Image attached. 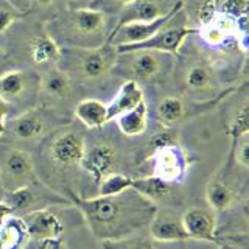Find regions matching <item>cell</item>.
I'll return each instance as SVG.
<instances>
[{"instance_id":"obj_11","label":"cell","mask_w":249,"mask_h":249,"mask_svg":"<svg viewBox=\"0 0 249 249\" xmlns=\"http://www.w3.org/2000/svg\"><path fill=\"white\" fill-rule=\"evenodd\" d=\"M150 159H153L154 176L171 184L182 181L187 171V165H189L187 154L184 153V150L179 148V145L162 148V150L150 156Z\"/></svg>"},{"instance_id":"obj_41","label":"cell","mask_w":249,"mask_h":249,"mask_svg":"<svg viewBox=\"0 0 249 249\" xmlns=\"http://www.w3.org/2000/svg\"><path fill=\"white\" fill-rule=\"evenodd\" d=\"M220 249H237V248H233V246H229V245H228V246L224 245V246H221Z\"/></svg>"},{"instance_id":"obj_39","label":"cell","mask_w":249,"mask_h":249,"mask_svg":"<svg viewBox=\"0 0 249 249\" xmlns=\"http://www.w3.org/2000/svg\"><path fill=\"white\" fill-rule=\"evenodd\" d=\"M31 8L37 6V8H50L52 5L56 3V0H30Z\"/></svg>"},{"instance_id":"obj_12","label":"cell","mask_w":249,"mask_h":249,"mask_svg":"<svg viewBox=\"0 0 249 249\" xmlns=\"http://www.w3.org/2000/svg\"><path fill=\"white\" fill-rule=\"evenodd\" d=\"M31 92L39 93V78L33 73L11 69L0 75V98L5 103H19L25 100Z\"/></svg>"},{"instance_id":"obj_15","label":"cell","mask_w":249,"mask_h":249,"mask_svg":"<svg viewBox=\"0 0 249 249\" xmlns=\"http://www.w3.org/2000/svg\"><path fill=\"white\" fill-rule=\"evenodd\" d=\"M117 163V153L107 143H97L90 148H86L80 165L86 173H89L98 185L100 181L109 173H114Z\"/></svg>"},{"instance_id":"obj_30","label":"cell","mask_w":249,"mask_h":249,"mask_svg":"<svg viewBox=\"0 0 249 249\" xmlns=\"http://www.w3.org/2000/svg\"><path fill=\"white\" fill-rule=\"evenodd\" d=\"M215 11L231 18H245L249 16V0H213Z\"/></svg>"},{"instance_id":"obj_34","label":"cell","mask_w":249,"mask_h":249,"mask_svg":"<svg viewBox=\"0 0 249 249\" xmlns=\"http://www.w3.org/2000/svg\"><path fill=\"white\" fill-rule=\"evenodd\" d=\"M23 16L20 10H18L8 0H0V35L10 28L16 20H19Z\"/></svg>"},{"instance_id":"obj_7","label":"cell","mask_w":249,"mask_h":249,"mask_svg":"<svg viewBox=\"0 0 249 249\" xmlns=\"http://www.w3.org/2000/svg\"><path fill=\"white\" fill-rule=\"evenodd\" d=\"M184 6L182 0H179V3L171 10L168 14L162 16V18L151 20V22H131V23H124V25L115 27L109 31L107 35V41L111 45L117 47H126V45H134L146 41L148 37H151L156 35L158 31L165 25V23L173 18L175 13H178L181 8Z\"/></svg>"},{"instance_id":"obj_10","label":"cell","mask_w":249,"mask_h":249,"mask_svg":"<svg viewBox=\"0 0 249 249\" xmlns=\"http://www.w3.org/2000/svg\"><path fill=\"white\" fill-rule=\"evenodd\" d=\"M148 235L162 243H178L189 240L182 224V215L170 209H156L148 224Z\"/></svg>"},{"instance_id":"obj_32","label":"cell","mask_w":249,"mask_h":249,"mask_svg":"<svg viewBox=\"0 0 249 249\" xmlns=\"http://www.w3.org/2000/svg\"><path fill=\"white\" fill-rule=\"evenodd\" d=\"M136 0H92L88 8L103 13L106 18L114 14H122L126 8H129Z\"/></svg>"},{"instance_id":"obj_14","label":"cell","mask_w":249,"mask_h":249,"mask_svg":"<svg viewBox=\"0 0 249 249\" xmlns=\"http://www.w3.org/2000/svg\"><path fill=\"white\" fill-rule=\"evenodd\" d=\"M182 224L189 240L216 241V215L210 207H192L182 213Z\"/></svg>"},{"instance_id":"obj_29","label":"cell","mask_w":249,"mask_h":249,"mask_svg":"<svg viewBox=\"0 0 249 249\" xmlns=\"http://www.w3.org/2000/svg\"><path fill=\"white\" fill-rule=\"evenodd\" d=\"M132 178L123 173H109L98 184V196H115L131 189Z\"/></svg>"},{"instance_id":"obj_16","label":"cell","mask_w":249,"mask_h":249,"mask_svg":"<svg viewBox=\"0 0 249 249\" xmlns=\"http://www.w3.org/2000/svg\"><path fill=\"white\" fill-rule=\"evenodd\" d=\"M3 202L11 209L13 215H25L28 212L39 209H49L50 204H62L59 201H53L52 196L36 192L33 184L20 187L13 192H3Z\"/></svg>"},{"instance_id":"obj_27","label":"cell","mask_w":249,"mask_h":249,"mask_svg":"<svg viewBox=\"0 0 249 249\" xmlns=\"http://www.w3.org/2000/svg\"><path fill=\"white\" fill-rule=\"evenodd\" d=\"M27 240V231L20 216H10L0 226V249H20Z\"/></svg>"},{"instance_id":"obj_35","label":"cell","mask_w":249,"mask_h":249,"mask_svg":"<svg viewBox=\"0 0 249 249\" xmlns=\"http://www.w3.org/2000/svg\"><path fill=\"white\" fill-rule=\"evenodd\" d=\"M232 142H233L232 153L233 158H235V162L246 170L249 167V134L241 136L237 140H232Z\"/></svg>"},{"instance_id":"obj_20","label":"cell","mask_w":249,"mask_h":249,"mask_svg":"<svg viewBox=\"0 0 249 249\" xmlns=\"http://www.w3.org/2000/svg\"><path fill=\"white\" fill-rule=\"evenodd\" d=\"M28 54L36 66H58L61 47L45 33L36 35L28 42Z\"/></svg>"},{"instance_id":"obj_5","label":"cell","mask_w":249,"mask_h":249,"mask_svg":"<svg viewBox=\"0 0 249 249\" xmlns=\"http://www.w3.org/2000/svg\"><path fill=\"white\" fill-rule=\"evenodd\" d=\"M173 62V54L153 50H136L119 53L112 72L128 75L129 80H134L137 83L151 81L167 73Z\"/></svg>"},{"instance_id":"obj_6","label":"cell","mask_w":249,"mask_h":249,"mask_svg":"<svg viewBox=\"0 0 249 249\" xmlns=\"http://www.w3.org/2000/svg\"><path fill=\"white\" fill-rule=\"evenodd\" d=\"M36 182L31 156L18 148H3L0 153V185L3 192H13Z\"/></svg>"},{"instance_id":"obj_26","label":"cell","mask_w":249,"mask_h":249,"mask_svg":"<svg viewBox=\"0 0 249 249\" xmlns=\"http://www.w3.org/2000/svg\"><path fill=\"white\" fill-rule=\"evenodd\" d=\"M184 84L190 92H207L215 88V72L204 62H196L187 69L184 75Z\"/></svg>"},{"instance_id":"obj_23","label":"cell","mask_w":249,"mask_h":249,"mask_svg":"<svg viewBox=\"0 0 249 249\" xmlns=\"http://www.w3.org/2000/svg\"><path fill=\"white\" fill-rule=\"evenodd\" d=\"M206 201L215 212H223L237 202V193L223 179L213 178L206 187Z\"/></svg>"},{"instance_id":"obj_22","label":"cell","mask_w":249,"mask_h":249,"mask_svg":"<svg viewBox=\"0 0 249 249\" xmlns=\"http://www.w3.org/2000/svg\"><path fill=\"white\" fill-rule=\"evenodd\" d=\"M75 117L89 129L101 128L109 122L107 105L97 98H84L76 105Z\"/></svg>"},{"instance_id":"obj_25","label":"cell","mask_w":249,"mask_h":249,"mask_svg":"<svg viewBox=\"0 0 249 249\" xmlns=\"http://www.w3.org/2000/svg\"><path fill=\"white\" fill-rule=\"evenodd\" d=\"M105 249H187L184 241L178 243H162L156 241L150 235H136L117 240V241H103Z\"/></svg>"},{"instance_id":"obj_9","label":"cell","mask_w":249,"mask_h":249,"mask_svg":"<svg viewBox=\"0 0 249 249\" xmlns=\"http://www.w3.org/2000/svg\"><path fill=\"white\" fill-rule=\"evenodd\" d=\"M47 115L39 109H28V111L16 115L14 119L6 120L5 132L11 137L22 140V142H33L45 136L49 131ZM3 132V134H5Z\"/></svg>"},{"instance_id":"obj_8","label":"cell","mask_w":249,"mask_h":249,"mask_svg":"<svg viewBox=\"0 0 249 249\" xmlns=\"http://www.w3.org/2000/svg\"><path fill=\"white\" fill-rule=\"evenodd\" d=\"M20 220L25 226L27 237L41 241V243L56 241L64 232V226H62L61 220L50 209L33 210V212L22 215Z\"/></svg>"},{"instance_id":"obj_37","label":"cell","mask_w":249,"mask_h":249,"mask_svg":"<svg viewBox=\"0 0 249 249\" xmlns=\"http://www.w3.org/2000/svg\"><path fill=\"white\" fill-rule=\"evenodd\" d=\"M10 216H13L11 209L5 204L3 199H0V226H2V224H3V223H5Z\"/></svg>"},{"instance_id":"obj_17","label":"cell","mask_w":249,"mask_h":249,"mask_svg":"<svg viewBox=\"0 0 249 249\" xmlns=\"http://www.w3.org/2000/svg\"><path fill=\"white\" fill-rule=\"evenodd\" d=\"M179 3V0H136L122 14L115 27L131 22H151L168 14ZM114 27V28H115Z\"/></svg>"},{"instance_id":"obj_21","label":"cell","mask_w":249,"mask_h":249,"mask_svg":"<svg viewBox=\"0 0 249 249\" xmlns=\"http://www.w3.org/2000/svg\"><path fill=\"white\" fill-rule=\"evenodd\" d=\"M176 184H171L163 181L158 176H146V178H132L131 189H134L137 193H140L145 199L151 201L153 204L160 202L171 196Z\"/></svg>"},{"instance_id":"obj_40","label":"cell","mask_w":249,"mask_h":249,"mask_svg":"<svg viewBox=\"0 0 249 249\" xmlns=\"http://www.w3.org/2000/svg\"><path fill=\"white\" fill-rule=\"evenodd\" d=\"M6 59H8L6 53H5V50H2V47H0V66H3L6 62Z\"/></svg>"},{"instance_id":"obj_28","label":"cell","mask_w":249,"mask_h":249,"mask_svg":"<svg viewBox=\"0 0 249 249\" xmlns=\"http://www.w3.org/2000/svg\"><path fill=\"white\" fill-rule=\"evenodd\" d=\"M156 115L163 126L173 128L187 117V105L179 97H165L156 107Z\"/></svg>"},{"instance_id":"obj_2","label":"cell","mask_w":249,"mask_h":249,"mask_svg":"<svg viewBox=\"0 0 249 249\" xmlns=\"http://www.w3.org/2000/svg\"><path fill=\"white\" fill-rule=\"evenodd\" d=\"M45 33L59 47L95 49L107 41V18L88 6L62 11L45 23Z\"/></svg>"},{"instance_id":"obj_13","label":"cell","mask_w":249,"mask_h":249,"mask_svg":"<svg viewBox=\"0 0 249 249\" xmlns=\"http://www.w3.org/2000/svg\"><path fill=\"white\" fill-rule=\"evenodd\" d=\"M86 150L83 134L76 131L61 132L50 143V159L59 167L80 165Z\"/></svg>"},{"instance_id":"obj_31","label":"cell","mask_w":249,"mask_h":249,"mask_svg":"<svg viewBox=\"0 0 249 249\" xmlns=\"http://www.w3.org/2000/svg\"><path fill=\"white\" fill-rule=\"evenodd\" d=\"M229 132L232 136V140H237L241 136L249 134V106L246 100L237 109L235 115L232 117L229 124Z\"/></svg>"},{"instance_id":"obj_4","label":"cell","mask_w":249,"mask_h":249,"mask_svg":"<svg viewBox=\"0 0 249 249\" xmlns=\"http://www.w3.org/2000/svg\"><path fill=\"white\" fill-rule=\"evenodd\" d=\"M196 28L190 27L189 16L185 14L184 6L175 13L165 25H163L158 33L148 37L146 41L134 44V45H126V47H117L119 53H128V52H136V50H153V52H160V53H168V54H178L181 47L185 44V39L196 35Z\"/></svg>"},{"instance_id":"obj_18","label":"cell","mask_w":249,"mask_h":249,"mask_svg":"<svg viewBox=\"0 0 249 249\" xmlns=\"http://www.w3.org/2000/svg\"><path fill=\"white\" fill-rule=\"evenodd\" d=\"M73 89V80L66 70L58 66H50L39 76V93L47 100L59 101L70 97Z\"/></svg>"},{"instance_id":"obj_36","label":"cell","mask_w":249,"mask_h":249,"mask_svg":"<svg viewBox=\"0 0 249 249\" xmlns=\"http://www.w3.org/2000/svg\"><path fill=\"white\" fill-rule=\"evenodd\" d=\"M8 114H10V105L5 103V101L0 98V137H2L5 132V123L8 120Z\"/></svg>"},{"instance_id":"obj_38","label":"cell","mask_w":249,"mask_h":249,"mask_svg":"<svg viewBox=\"0 0 249 249\" xmlns=\"http://www.w3.org/2000/svg\"><path fill=\"white\" fill-rule=\"evenodd\" d=\"M8 2H11L23 14H25L27 11H30V8H31V2H30V0H8Z\"/></svg>"},{"instance_id":"obj_24","label":"cell","mask_w":249,"mask_h":249,"mask_svg":"<svg viewBox=\"0 0 249 249\" xmlns=\"http://www.w3.org/2000/svg\"><path fill=\"white\" fill-rule=\"evenodd\" d=\"M117 126H119L120 132H123L128 137H136L143 134L148 126V105L143 100L142 103L137 105L134 109L122 114L120 117L115 119Z\"/></svg>"},{"instance_id":"obj_33","label":"cell","mask_w":249,"mask_h":249,"mask_svg":"<svg viewBox=\"0 0 249 249\" xmlns=\"http://www.w3.org/2000/svg\"><path fill=\"white\" fill-rule=\"evenodd\" d=\"M178 145V132L167 128L165 131L156 132V134L150 139V143H148V158L153 156L156 151L162 150V148L167 146H173Z\"/></svg>"},{"instance_id":"obj_1","label":"cell","mask_w":249,"mask_h":249,"mask_svg":"<svg viewBox=\"0 0 249 249\" xmlns=\"http://www.w3.org/2000/svg\"><path fill=\"white\" fill-rule=\"evenodd\" d=\"M73 204L81 210L92 233L101 241H117L139 233L150 224L156 204L145 199L134 189L115 196L80 198L69 192Z\"/></svg>"},{"instance_id":"obj_3","label":"cell","mask_w":249,"mask_h":249,"mask_svg":"<svg viewBox=\"0 0 249 249\" xmlns=\"http://www.w3.org/2000/svg\"><path fill=\"white\" fill-rule=\"evenodd\" d=\"M119 58V52L109 42L95 47V49H69L61 47V59L64 64L62 70L83 83H98L112 73L114 66Z\"/></svg>"},{"instance_id":"obj_42","label":"cell","mask_w":249,"mask_h":249,"mask_svg":"<svg viewBox=\"0 0 249 249\" xmlns=\"http://www.w3.org/2000/svg\"><path fill=\"white\" fill-rule=\"evenodd\" d=\"M67 2H80V0H67Z\"/></svg>"},{"instance_id":"obj_19","label":"cell","mask_w":249,"mask_h":249,"mask_svg":"<svg viewBox=\"0 0 249 249\" xmlns=\"http://www.w3.org/2000/svg\"><path fill=\"white\" fill-rule=\"evenodd\" d=\"M145 100L143 90L140 84L134 80H128L122 84V88L117 92V95L112 98L111 103L107 105V119L109 122L115 120L122 114L134 109Z\"/></svg>"}]
</instances>
